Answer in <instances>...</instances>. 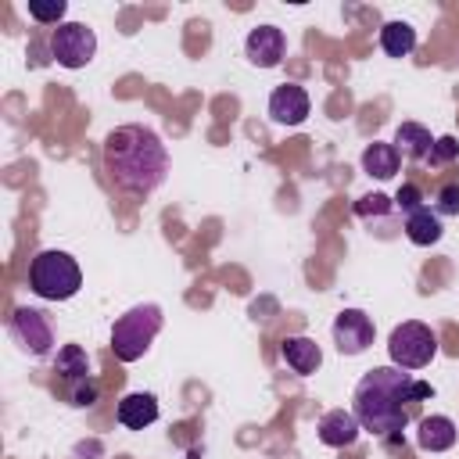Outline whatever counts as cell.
Listing matches in <instances>:
<instances>
[{
  "label": "cell",
  "instance_id": "obj_1",
  "mask_svg": "<svg viewBox=\"0 0 459 459\" xmlns=\"http://www.w3.org/2000/svg\"><path fill=\"white\" fill-rule=\"evenodd\" d=\"M427 398H434V387L416 380L409 369L377 366L355 384L351 412L362 430H373L380 437H398L409 423V405Z\"/></svg>",
  "mask_w": 459,
  "mask_h": 459
},
{
  "label": "cell",
  "instance_id": "obj_2",
  "mask_svg": "<svg viewBox=\"0 0 459 459\" xmlns=\"http://www.w3.org/2000/svg\"><path fill=\"white\" fill-rule=\"evenodd\" d=\"M104 172L122 194L147 197L169 176V151L154 129L118 126L104 140Z\"/></svg>",
  "mask_w": 459,
  "mask_h": 459
},
{
  "label": "cell",
  "instance_id": "obj_3",
  "mask_svg": "<svg viewBox=\"0 0 459 459\" xmlns=\"http://www.w3.org/2000/svg\"><path fill=\"white\" fill-rule=\"evenodd\" d=\"M29 287L43 301H68L82 287V269L68 251L47 247L29 262Z\"/></svg>",
  "mask_w": 459,
  "mask_h": 459
},
{
  "label": "cell",
  "instance_id": "obj_4",
  "mask_svg": "<svg viewBox=\"0 0 459 459\" xmlns=\"http://www.w3.org/2000/svg\"><path fill=\"white\" fill-rule=\"evenodd\" d=\"M161 330V308L154 301L133 305L129 312H122L111 326V351L118 362H136L151 351L154 337Z\"/></svg>",
  "mask_w": 459,
  "mask_h": 459
},
{
  "label": "cell",
  "instance_id": "obj_5",
  "mask_svg": "<svg viewBox=\"0 0 459 459\" xmlns=\"http://www.w3.org/2000/svg\"><path fill=\"white\" fill-rule=\"evenodd\" d=\"M387 355H391V366H398V369H423L437 355V337H434V330L427 323L405 319V323H398L391 330Z\"/></svg>",
  "mask_w": 459,
  "mask_h": 459
},
{
  "label": "cell",
  "instance_id": "obj_6",
  "mask_svg": "<svg viewBox=\"0 0 459 459\" xmlns=\"http://www.w3.org/2000/svg\"><path fill=\"white\" fill-rule=\"evenodd\" d=\"M97 54V36L82 22H61L50 32V57L61 68H86Z\"/></svg>",
  "mask_w": 459,
  "mask_h": 459
},
{
  "label": "cell",
  "instance_id": "obj_7",
  "mask_svg": "<svg viewBox=\"0 0 459 459\" xmlns=\"http://www.w3.org/2000/svg\"><path fill=\"white\" fill-rule=\"evenodd\" d=\"M11 333H14V341H18L29 355H50V348H54V326H50V319H47L39 308H29V305L14 308V316H11Z\"/></svg>",
  "mask_w": 459,
  "mask_h": 459
},
{
  "label": "cell",
  "instance_id": "obj_8",
  "mask_svg": "<svg viewBox=\"0 0 459 459\" xmlns=\"http://www.w3.org/2000/svg\"><path fill=\"white\" fill-rule=\"evenodd\" d=\"M333 344L341 355H362L373 344V319L362 308H341L333 319Z\"/></svg>",
  "mask_w": 459,
  "mask_h": 459
},
{
  "label": "cell",
  "instance_id": "obj_9",
  "mask_svg": "<svg viewBox=\"0 0 459 459\" xmlns=\"http://www.w3.org/2000/svg\"><path fill=\"white\" fill-rule=\"evenodd\" d=\"M308 93L298 82H283L269 93V118L280 126H301L308 118Z\"/></svg>",
  "mask_w": 459,
  "mask_h": 459
},
{
  "label": "cell",
  "instance_id": "obj_10",
  "mask_svg": "<svg viewBox=\"0 0 459 459\" xmlns=\"http://www.w3.org/2000/svg\"><path fill=\"white\" fill-rule=\"evenodd\" d=\"M244 50H247V61L258 65V68H276L283 61V50H287V39L276 25H258L247 32L244 39Z\"/></svg>",
  "mask_w": 459,
  "mask_h": 459
},
{
  "label": "cell",
  "instance_id": "obj_11",
  "mask_svg": "<svg viewBox=\"0 0 459 459\" xmlns=\"http://www.w3.org/2000/svg\"><path fill=\"white\" fill-rule=\"evenodd\" d=\"M359 430H362V427H359V420H355L351 409H330V412H323L319 423H316L319 441L330 445V448H348V445H355V441H359Z\"/></svg>",
  "mask_w": 459,
  "mask_h": 459
},
{
  "label": "cell",
  "instance_id": "obj_12",
  "mask_svg": "<svg viewBox=\"0 0 459 459\" xmlns=\"http://www.w3.org/2000/svg\"><path fill=\"white\" fill-rule=\"evenodd\" d=\"M280 355L298 377H308V373H316L323 366V348L312 337H283L280 341Z\"/></svg>",
  "mask_w": 459,
  "mask_h": 459
},
{
  "label": "cell",
  "instance_id": "obj_13",
  "mask_svg": "<svg viewBox=\"0 0 459 459\" xmlns=\"http://www.w3.org/2000/svg\"><path fill=\"white\" fill-rule=\"evenodd\" d=\"M158 420V398L151 391H129L118 402V423L129 430H143Z\"/></svg>",
  "mask_w": 459,
  "mask_h": 459
},
{
  "label": "cell",
  "instance_id": "obj_14",
  "mask_svg": "<svg viewBox=\"0 0 459 459\" xmlns=\"http://www.w3.org/2000/svg\"><path fill=\"white\" fill-rule=\"evenodd\" d=\"M416 441L423 452H445L455 445V423L448 416H423L420 420V430H416Z\"/></svg>",
  "mask_w": 459,
  "mask_h": 459
},
{
  "label": "cell",
  "instance_id": "obj_15",
  "mask_svg": "<svg viewBox=\"0 0 459 459\" xmlns=\"http://www.w3.org/2000/svg\"><path fill=\"white\" fill-rule=\"evenodd\" d=\"M441 215L437 212H430L427 204L423 208H416L412 215H405V237L412 240V244H420V247H430V244H437L441 240Z\"/></svg>",
  "mask_w": 459,
  "mask_h": 459
},
{
  "label": "cell",
  "instance_id": "obj_16",
  "mask_svg": "<svg viewBox=\"0 0 459 459\" xmlns=\"http://www.w3.org/2000/svg\"><path fill=\"white\" fill-rule=\"evenodd\" d=\"M394 147H398V154H409V158H427L430 154V147H434V136H430V129H423L420 122H402L398 129H394Z\"/></svg>",
  "mask_w": 459,
  "mask_h": 459
},
{
  "label": "cell",
  "instance_id": "obj_17",
  "mask_svg": "<svg viewBox=\"0 0 459 459\" xmlns=\"http://www.w3.org/2000/svg\"><path fill=\"white\" fill-rule=\"evenodd\" d=\"M398 165H402V154L394 143H369L362 151V169L377 179H391L398 172Z\"/></svg>",
  "mask_w": 459,
  "mask_h": 459
},
{
  "label": "cell",
  "instance_id": "obj_18",
  "mask_svg": "<svg viewBox=\"0 0 459 459\" xmlns=\"http://www.w3.org/2000/svg\"><path fill=\"white\" fill-rule=\"evenodd\" d=\"M380 47L387 57H409L416 47V29L409 22H387L380 29Z\"/></svg>",
  "mask_w": 459,
  "mask_h": 459
},
{
  "label": "cell",
  "instance_id": "obj_19",
  "mask_svg": "<svg viewBox=\"0 0 459 459\" xmlns=\"http://www.w3.org/2000/svg\"><path fill=\"white\" fill-rule=\"evenodd\" d=\"M57 373H61L68 384L90 377V359H86V351H82L79 344H65V348H57Z\"/></svg>",
  "mask_w": 459,
  "mask_h": 459
},
{
  "label": "cell",
  "instance_id": "obj_20",
  "mask_svg": "<svg viewBox=\"0 0 459 459\" xmlns=\"http://www.w3.org/2000/svg\"><path fill=\"white\" fill-rule=\"evenodd\" d=\"M97 398H100V387H97L93 377H82V380H72V384H68V402H72V405L86 409V405H93Z\"/></svg>",
  "mask_w": 459,
  "mask_h": 459
},
{
  "label": "cell",
  "instance_id": "obj_21",
  "mask_svg": "<svg viewBox=\"0 0 459 459\" xmlns=\"http://www.w3.org/2000/svg\"><path fill=\"white\" fill-rule=\"evenodd\" d=\"M65 11H68L65 0H54V4H36V0H29V18H36V22H43V25H54V29L61 25Z\"/></svg>",
  "mask_w": 459,
  "mask_h": 459
},
{
  "label": "cell",
  "instance_id": "obj_22",
  "mask_svg": "<svg viewBox=\"0 0 459 459\" xmlns=\"http://www.w3.org/2000/svg\"><path fill=\"white\" fill-rule=\"evenodd\" d=\"M391 208H394V201L384 197V194H366V197L355 201V215L359 219H377V215H387Z\"/></svg>",
  "mask_w": 459,
  "mask_h": 459
},
{
  "label": "cell",
  "instance_id": "obj_23",
  "mask_svg": "<svg viewBox=\"0 0 459 459\" xmlns=\"http://www.w3.org/2000/svg\"><path fill=\"white\" fill-rule=\"evenodd\" d=\"M455 158H459V140L455 136H437L434 147H430V154H427L430 165H448Z\"/></svg>",
  "mask_w": 459,
  "mask_h": 459
},
{
  "label": "cell",
  "instance_id": "obj_24",
  "mask_svg": "<svg viewBox=\"0 0 459 459\" xmlns=\"http://www.w3.org/2000/svg\"><path fill=\"white\" fill-rule=\"evenodd\" d=\"M394 204H398L405 215H412L416 208H423V190H420L416 183H402L398 194H394Z\"/></svg>",
  "mask_w": 459,
  "mask_h": 459
},
{
  "label": "cell",
  "instance_id": "obj_25",
  "mask_svg": "<svg viewBox=\"0 0 459 459\" xmlns=\"http://www.w3.org/2000/svg\"><path fill=\"white\" fill-rule=\"evenodd\" d=\"M437 215H459V183H445L437 190V204H434Z\"/></svg>",
  "mask_w": 459,
  "mask_h": 459
}]
</instances>
